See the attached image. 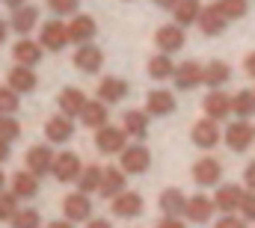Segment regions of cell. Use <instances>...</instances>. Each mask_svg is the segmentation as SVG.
<instances>
[{"label": "cell", "mask_w": 255, "mask_h": 228, "mask_svg": "<svg viewBox=\"0 0 255 228\" xmlns=\"http://www.w3.org/2000/svg\"><path fill=\"white\" fill-rule=\"evenodd\" d=\"M119 166H122L128 175H145V172L151 169V151H148L142 142L128 145L125 151L119 154Z\"/></svg>", "instance_id": "obj_4"}, {"label": "cell", "mask_w": 255, "mask_h": 228, "mask_svg": "<svg viewBox=\"0 0 255 228\" xmlns=\"http://www.w3.org/2000/svg\"><path fill=\"white\" fill-rule=\"evenodd\" d=\"M232 110H235L238 118H250V115H255V92L241 89L238 95H232Z\"/></svg>", "instance_id": "obj_35"}, {"label": "cell", "mask_w": 255, "mask_h": 228, "mask_svg": "<svg viewBox=\"0 0 255 228\" xmlns=\"http://www.w3.org/2000/svg\"><path fill=\"white\" fill-rule=\"evenodd\" d=\"M187 199H190V196H184L178 187H166V190L160 193L157 205H160L163 217H184V211H187Z\"/></svg>", "instance_id": "obj_19"}, {"label": "cell", "mask_w": 255, "mask_h": 228, "mask_svg": "<svg viewBox=\"0 0 255 228\" xmlns=\"http://www.w3.org/2000/svg\"><path fill=\"white\" fill-rule=\"evenodd\" d=\"M122 190H128V172L122 166H104V181H101V196L104 199H116Z\"/></svg>", "instance_id": "obj_20"}, {"label": "cell", "mask_w": 255, "mask_h": 228, "mask_svg": "<svg viewBox=\"0 0 255 228\" xmlns=\"http://www.w3.org/2000/svg\"><path fill=\"white\" fill-rule=\"evenodd\" d=\"M214 211H217V202L211 199V196H202V193H196L187 199V211H184V217L196 223V226H205V223H211L214 220Z\"/></svg>", "instance_id": "obj_9"}, {"label": "cell", "mask_w": 255, "mask_h": 228, "mask_svg": "<svg viewBox=\"0 0 255 228\" xmlns=\"http://www.w3.org/2000/svg\"><path fill=\"white\" fill-rule=\"evenodd\" d=\"M190 139H193V145H199V148H205V151L217 148V145H220V139H223L220 121H217V118H211V115L199 118V121L193 124V130H190Z\"/></svg>", "instance_id": "obj_2"}, {"label": "cell", "mask_w": 255, "mask_h": 228, "mask_svg": "<svg viewBox=\"0 0 255 228\" xmlns=\"http://www.w3.org/2000/svg\"><path fill=\"white\" fill-rule=\"evenodd\" d=\"M172 80H175V86L178 89H196L199 83H205V68H199L196 62H181L178 68H175V74H172Z\"/></svg>", "instance_id": "obj_24"}, {"label": "cell", "mask_w": 255, "mask_h": 228, "mask_svg": "<svg viewBox=\"0 0 255 228\" xmlns=\"http://www.w3.org/2000/svg\"><path fill=\"white\" fill-rule=\"evenodd\" d=\"M101 181H104V169L101 166H95V163H89V166H83V172H80V178L74 181L77 184V190L80 193H98L101 190Z\"/></svg>", "instance_id": "obj_30"}, {"label": "cell", "mask_w": 255, "mask_h": 228, "mask_svg": "<svg viewBox=\"0 0 255 228\" xmlns=\"http://www.w3.org/2000/svg\"><path fill=\"white\" fill-rule=\"evenodd\" d=\"M95 33H98V24H95V18H89V15H74V18L68 21V36H71L74 45H89V42L95 39Z\"/></svg>", "instance_id": "obj_16"}, {"label": "cell", "mask_w": 255, "mask_h": 228, "mask_svg": "<svg viewBox=\"0 0 255 228\" xmlns=\"http://www.w3.org/2000/svg\"><path fill=\"white\" fill-rule=\"evenodd\" d=\"M223 139H226V145L232 151H247L255 142V127L250 124V118H238L223 130Z\"/></svg>", "instance_id": "obj_3"}, {"label": "cell", "mask_w": 255, "mask_h": 228, "mask_svg": "<svg viewBox=\"0 0 255 228\" xmlns=\"http://www.w3.org/2000/svg\"><path fill=\"white\" fill-rule=\"evenodd\" d=\"M104 65V51L98 45H77V54H74V68L83 71V74H98Z\"/></svg>", "instance_id": "obj_11"}, {"label": "cell", "mask_w": 255, "mask_h": 228, "mask_svg": "<svg viewBox=\"0 0 255 228\" xmlns=\"http://www.w3.org/2000/svg\"><path fill=\"white\" fill-rule=\"evenodd\" d=\"M21 136V124H18V118L9 113H0V139H9V142H15Z\"/></svg>", "instance_id": "obj_39"}, {"label": "cell", "mask_w": 255, "mask_h": 228, "mask_svg": "<svg viewBox=\"0 0 255 228\" xmlns=\"http://www.w3.org/2000/svg\"><path fill=\"white\" fill-rule=\"evenodd\" d=\"M95 148L101 154H122L128 148V130L125 127H113L110 121L104 127L95 130Z\"/></svg>", "instance_id": "obj_1"}, {"label": "cell", "mask_w": 255, "mask_h": 228, "mask_svg": "<svg viewBox=\"0 0 255 228\" xmlns=\"http://www.w3.org/2000/svg\"><path fill=\"white\" fill-rule=\"evenodd\" d=\"M42 42H33V39H21V42H15V48H12V57L18 65H36L39 59H42Z\"/></svg>", "instance_id": "obj_29"}, {"label": "cell", "mask_w": 255, "mask_h": 228, "mask_svg": "<svg viewBox=\"0 0 255 228\" xmlns=\"http://www.w3.org/2000/svg\"><path fill=\"white\" fill-rule=\"evenodd\" d=\"M36 24H39V9H36V6L24 3V6H18V9H12L9 27H12L15 33L27 36V33H33V27H36Z\"/></svg>", "instance_id": "obj_21"}, {"label": "cell", "mask_w": 255, "mask_h": 228, "mask_svg": "<svg viewBox=\"0 0 255 228\" xmlns=\"http://www.w3.org/2000/svg\"><path fill=\"white\" fill-rule=\"evenodd\" d=\"M9 160V139H0V163Z\"/></svg>", "instance_id": "obj_48"}, {"label": "cell", "mask_w": 255, "mask_h": 228, "mask_svg": "<svg viewBox=\"0 0 255 228\" xmlns=\"http://www.w3.org/2000/svg\"><path fill=\"white\" fill-rule=\"evenodd\" d=\"M244 184H247V190H255V160L244 169Z\"/></svg>", "instance_id": "obj_45"}, {"label": "cell", "mask_w": 255, "mask_h": 228, "mask_svg": "<svg viewBox=\"0 0 255 228\" xmlns=\"http://www.w3.org/2000/svg\"><path fill=\"white\" fill-rule=\"evenodd\" d=\"M45 228H74V223L71 220H54V223H48Z\"/></svg>", "instance_id": "obj_49"}, {"label": "cell", "mask_w": 255, "mask_h": 228, "mask_svg": "<svg viewBox=\"0 0 255 228\" xmlns=\"http://www.w3.org/2000/svg\"><path fill=\"white\" fill-rule=\"evenodd\" d=\"M241 217L247 223H255V190H247V196L241 202Z\"/></svg>", "instance_id": "obj_42"}, {"label": "cell", "mask_w": 255, "mask_h": 228, "mask_svg": "<svg viewBox=\"0 0 255 228\" xmlns=\"http://www.w3.org/2000/svg\"><path fill=\"white\" fill-rule=\"evenodd\" d=\"M39 42H42V48L45 51H63L65 45L71 42V36H68V24H63L60 18H54V21H48L45 27H42V36H39Z\"/></svg>", "instance_id": "obj_8"}, {"label": "cell", "mask_w": 255, "mask_h": 228, "mask_svg": "<svg viewBox=\"0 0 255 228\" xmlns=\"http://www.w3.org/2000/svg\"><path fill=\"white\" fill-rule=\"evenodd\" d=\"M122 127L128 130V136H133V139H145V136H148V113L128 110L125 118H122Z\"/></svg>", "instance_id": "obj_31"}, {"label": "cell", "mask_w": 255, "mask_h": 228, "mask_svg": "<svg viewBox=\"0 0 255 228\" xmlns=\"http://www.w3.org/2000/svg\"><path fill=\"white\" fill-rule=\"evenodd\" d=\"M199 30L205 33V36H220L226 27H229V18L220 12V6L214 3V6H202V12H199Z\"/></svg>", "instance_id": "obj_15"}, {"label": "cell", "mask_w": 255, "mask_h": 228, "mask_svg": "<svg viewBox=\"0 0 255 228\" xmlns=\"http://www.w3.org/2000/svg\"><path fill=\"white\" fill-rule=\"evenodd\" d=\"M217 6H220V12H223L229 21H238V18H244V15L250 12L247 0H217Z\"/></svg>", "instance_id": "obj_37"}, {"label": "cell", "mask_w": 255, "mask_h": 228, "mask_svg": "<svg viewBox=\"0 0 255 228\" xmlns=\"http://www.w3.org/2000/svg\"><path fill=\"white\" fill-rule=\"evenodd\" d=\"M175 110V95L169 89H151L145 95V113L148 115H169Z\"/></svg>", "instance_id": "obj_22"}, {"label": "cell", "mask_w": 255, "mask_h": 228, "mask_svg": "<svg viewBox=\"0 0 255 228\" xmlns=\"http://www.w3.org/2000/svg\"><path fill=\"white\" fill-rule=\"evenodd\" d=\"M3 184H6V175H3V169H0V190H3Z\"/></svg>", "instance_id": "obj_53"}, {"label": "cell", "mask_w": 255, "mask_h": 228, "mask_svg": "<svg viewBox=\"0 0 255 228\" xmlns=\"http://www.w3.org/2000/svg\"><path fill=\"white\" fill-rule=\"evenodd\" d=\"M9 86L15 89V92H33L36 86H39V77H36V71H33V65H15L12 71H9Z\"/></svg>", "instance_id": "obj_25"}, {"label": "cell", "mask_w": 255, "mask_h": 228, "mask_svg": "<svg viewBox=\"0 0 255 228\" xmlns=\"http://www.w3.org/2000/svg\"><path fill=\"white\" fill-rule=\"evenodd\" d=\"M86 228H113V223L104 220V217H92V220L86 223Z\"/></svg>", "instance_id": "obj_46"}, {"label": "cell", "mask_w": 255, "mask_h": 228, "mask_svg": "<svg viewBox=\"0 0 255 228\" xmlns=\"http://www.w3.org/2000/svg\"><path fill=\"white\" fill-rule=\"evenodd\" d=\"M63 214H65V220H71V223H89V220H92L89 193H80V190L68 193L63 199Z\"/></svg>", "instance_id": "obj_6"}, {"label": "cell", "mask_w": 255, "mask_h": 228, "mask_svg": "<svg viewBox=\"0 0 255 228\" xmlns=\"http://www.w3.org/2000/svg\"><path fill=\"white\" fill-rule=\"evenodd\" d=\"M48 6H51V12L60 18V15H71V12H77L80 0H48Z\"/></svg>", "instance_id": "obj_41"}, {"label": "cell", "mask_w": 255, "mask_h": 228, "mask_svg": "<svg viewBox=\"0 0 255 228\" xmlns=\"http://www.w3.org/2000/svg\"><path fill=\"white\" fill-rule=\"evenodd\" d=\"M125 95H128V83L122 77H104L98 83V98L104 104H119V101H125Z\"/></svg>", "instance_id": "obj_27"}, {"label": "cell", "mask_w": 255, "mask_h": 228, "mask_svg": "<svg viewBox=\"0 0 255 228\" xmlns=\"http://www.w3.org/2000/svg\"><path fill=\"white\" fill-rule=\"evenodd\" d=\"M6 36H9V27H6V21H0V45L6 42Z\"/></svg>", "instance_id": "obj_52"}, {"label": "cell", "mask_w": 255, "mask_h": 228, "mask_svg": "<svg viewBox=\"0 0 255 228\" xmlns=\"http://www.w3.org/2000/svg\"><path fill=\"white\" fill-rule=\"evenodd\" d=\"M220 178H223V166L220 160L214 157H199L193 163V181L199 187H220Z\"/></svg>", "instance_id": "obj_14"}, {"label": "cell", "mask_w": 255, "mask_h": 228, "mask_svg": "<svg viewBox=\"0 0 255 228\" xmlns=\"http://www.w3.org/2000/svg\"><path fill=\"white\" fill-rule=\"evenodd\" d=\"M205 115H211V118H217V121H223L226 115H232V95H226L223 89H211L208 95H205Z\"/></svg>", "instance_id": "obj_18"}, {"label": "cell", "mask_w": 255, "mask_h": 228, "mask_svg": "<svg viewBox=\"0 0 255 228\" xmlns=\"http://www.w3.org/2000/svg\"><path fill=\"white\" fill-rule=\"evenodd\" d=\"M199 12H202V3L199 0H178L172 15H175V24L187 27V24H196L199 21Z\"/></svg>", "instance_id": "obj_33"}, {"label": "cell", "mask_w": 255, "mask_h": 228, "mask_svg": "<svg viewBox=\"0 0 255 228\" xmlns=\"http://www.w3.org/2000/svg\"><path fill=\"white\" fill-rule=\"evenodd\" d=\"M45 136H48V142H54V145H65L71 136H74V118L71 115H51L48 121H45Z\"/></svg>", "instance_id": "obj_13"}, {"label": "cell", "mask_w": 255, "mask_h": 228, "mask_svg": "<svg viewBox=\"0 0 255 228\" xmlns=\"http://www.w3.org/2000/svg\"><path fill=\"white\" fill-rule=\"evenodd\" d=\"M107 118H110V110H107V104H104L101 98L86 101V107H83V113H80V121H83L86 127H92V130L104 127V124H107Z\"/></svg>", "instance_id": "obj_28"}, {"label": "cell", "mask_w": 255, "mask_h": 228, "mask_svg": "<svg viewBox=\"0 0 255 228\" xmlns=\"http://www.w3.org/2000/svg\"><path fill=\"white\" fill-rule=\"evenodd\" d=\"M244 68H247V74H250V77H255V51L244 59Z\"/></svg>", "instance_id": "obj_47"}, {"label": "cell", "mask_w": 255, "mask_h": 228, "mask_svg": "<svg viewBox=\"0 0 255 228\" xmlns=\"http://www.w3.org/2000/svg\"><path fill=\"white\" fill-rule=\"evenodd\" d=\"M12 193L18 199H36L39 193V175H33L30 169H21L12 175Z\"/></svg>", "instance_id": "obj_26"}, {"label": "cell", "mask_w": 255, "mask_h": 228, "mask_svg": "<svg viewBox=\"0 0 255 228\" xmlns=\"http://www.w3.org/2000/svg\"><path fill=\"white\" fill-rule=\"evenodd\" d=\"M110 211H113V217H119V220H136V217H142L145 202H142L139 193L122 190L116 199H110Z\"/></svg>", "instance_id": "obj_5"}, {"label": "cell", "mask_w": 255, "mask_h": 228, "mask_svg": "<svg viewBox=\"0 0 255 228\" xmlns=\"http://www.w3.org/2000/svg\"><path fill=\"white\" fill-rule=\"evenodd\" d=\"M12 228H42V217L36 208H18V214L9 220Z\"/></svg>", "instance_id": "obj_36"}, {"label": "cell", "mask_w": 255, "mask_h": 228, "mask_svg": "<svg viewBox=\"0 0 255 228\" xmlns=\"http://www.w3.org/2000/svg\"><path fill=\"white\" fill-rule=\"evenodd\" d=\"M0 3H3V6H9V12H12V9H18V6H24L27 0H0Z\"/></svg>", "instance_id": "obj_51"}, {"label": "cell", "mask_w": 255, "mask_h": 228, "mask_svg": "<svg viewBox=\"0 0 255 228\" xmlns=\"http://www.w3.org/2000/svg\"><path fill=\"white\" fill-rule=\"evenodd\" d=\"M154 228H187V226L181 223V217H163Z\"/></svg>", "instance_id": "obj_44"}, {"label": "cell", "mask_w": 255, "mask_h": 228, "mask_svg": "<svg viewBox=\"0 0 255 228\" xmlns=\"http://www.w3.org/2000/svg\"><path fill=\"white\" fill-rule=\"evenodd\" d=\"M154 42L163 54H175V51L184 48V27L181 24H163L154 36Z\"/></svg>", "instance_id": "obj_17"}, {"label": "cell", "mask_w": 255, "mask_h": 228, "mask_svg": "<svg viewBox=\"0 0 255 228\" xmlns=\"http://www.w3.org/2000/svg\"><path fill=\"white\" fill-rule=\"evenodd\" d=\"M86 95H83V89H74V86H68L60 92V101H57V107H60V113L71 115V118H80L83 113V107H86Z\"/></svg>", "instance_id": "obj_23"}, {"label": "cell", "mask_w": 255, "mask_h": 228, "mask_svg": "<svg viewBox=\"0 0 255 228\" xmlns=\"http://www.w3.org/2000/svg\"><path fill=\"white\" fill-rule=\"evenodd\" d=\"M15 214H18V196L0 190V223H9Z\"/></svg>", "instance_id": "obj_40"}, {"label": "cell", "mask_w": 255, "mask_h": 228, "mask_svg": "<svg viewBox=\"0 0 255 228\" xmlns=\"http://www.w3.org/2000/svg\"><path fill=\"white\" fill-rule=\"evenodd\" d=\"M244 187L241 184H220L217 193H214V202H217V211L220 214H235L241 211V202H244Z\"/></svg>", "instance_id": "obj_12"}, {"label": "cell", "mask_w": 255, "mask_h": 228, "mask_svg": "<svg viewBox=\"0 0 255 228\" xmlns=\"http://www.w3.org/2000/svg\"><path fill=\"white\" fill-rule=\"evenodd\" d=\"M229 77H232V68H229L226 62L214 59V62H208V65H205V86L220 89L223 83H229Z\"/></svg>", "instance_id": "obj_32"}, {"label": "cell", "mask_w": 255, "mask_h": 228, "mask_svg": "<svg viewBox=\"0 0 255 228\" xmlns=\"http://www.w3.org/2000/svg\"><path fill=\"white\" fill-rule=\"evenodd\" d=\"M18 95L21 92H15L12 86H0V113H9V115L18 113V107H21V98Z\"/></svg>", "instance_id": "obj_38"}, {"label": "cell", "mask_w": 255, "mask_h": 228, "mask_svg": "<svg viewBox=\"0 0 255 228\" xmlns=\"http://www.w3.org/2000/svg\"><path fill=\"white\" fill-rule=\"evenodd\" d=\"M80 172H83L80 157H77L74 151H60V154H57V160H54L51 175H54L60 184H71V181H77V178H80Z\"/></svg>", "instance_id": "obj_10"}, {"label": "cell", "mask_w": 255, "mask_h": 228, "mask_svg": "<svg viewBox=\"0 0 255 228\" xmlns=\"http://www.w3.org/2000/svg\"><path fill=\"white\" fill-rule=\"evenodd\" d=\"M54 160H57V154L51 151V145H30L24 154V169H30L33 175L42 178V175H51Z\"/></svg>", "instance_id": "obj_7"}, {"label": "cell", "mask_w": 255, "mask_h": 228, "mask_svg": "<svg viewBox=\"0 0 255 228\" xmlns=\"http://www.w3.org/2000/svg\"><path fill=\"white\" fill-rule=\"evenodd\" d=\"M214 228H247V220L244 217H235V214H223Z\"/></svg>", "instance_id": "obj_43"}, {"label": "cell", "mask_w": 255, "mask_h": 228, "mask_svg": "<svg viewBox=\"0 0 255 228\" xmlns=\"http://www.w3.org/2000/svg\"><path fill=\"white\" fill-rule=\"evenodd\" d=\"M148 74L154 77V80H169L172 74H175V62L169 59V54H154V57L148 59Z\"/></svg>", "instance_id": "obj_34"}, {"label": "cell", "mask_w": 255, "mask_h": 228, "mask_svg": "<svg viewBox=\"0 0 255 228\" xmlns=\"http://www.w3.org/2000/svg\"><path fill=\"white\" fill-rule=\"evenodd\" d=\"M151 3H154V6H160V9H175V3H178V0H151Z\"/></svg>", "instance_id": "obj_50"}]
</instances>
